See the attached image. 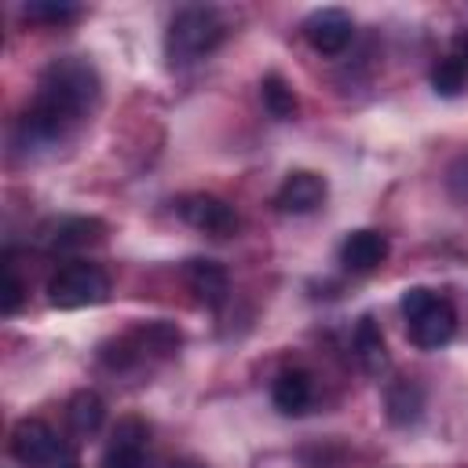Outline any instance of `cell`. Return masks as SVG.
<instances>
[{
    "instance_id": "6",
    "label": "cell",
    "mask_w": 468,
    "mask_h": 468,
    "mask_svg": "<svg viewBox=\"0 0 468 468\" xmlns=\"http://www.w3.org/2000/svg\"><path fill=\"white\" fill-rule=\"evenodd\" d=\"M11 457L22 468H55L62 461V442L48 420L26 417L11 428Z\"/></svg>"
},
{
    "instance_id": "5",
    "label": "cell",
    "mask_w": 468,
    "mask_h": 468,
    "mask_svg": "<svg viewBox=\"0 0 468 468\" xmlns=\"http://www.w3.org/2000/svg\"><path fill=\"white\" fill-rule=\"evenodd\" d=\"M179 329L168 325V322H150V325H139L124 336H117L113 344L102 347V362L113 366V369H124V366H135V362H146V358H168L179 351Z\"/></svg>"
},
{
    "instance_id": "24",
    "label": "cell",
    "mask_w": 468,
    "mask_h": 468,
    "mask_svg": "<svg viewBox=\"0 0 468 468\" xmlns=\"http://www.w3.org/2000/svg\"><path fill=\"white\" fill-rule=\"evenodd\" d=\"M172 468H205V464H197V461H179V464H172Z\"/></svg>"
},
{
    "instance_id": "14",
    "label": "cell",
    "mask_w": 468,
    "mask_h": 468,
    "mask_svg": "<svg viewBox=\"0 0 468 468\" xmlns=\"http://www.w3.org/2000/svg\"><path fill=\"white\" fill-rule=\"evenodd\" d=\"M311 399H314V384H311V373H303V369H285L271 384V402L285 417H300L311 406Z\"/></svg>"
},
{
    "instance_id": "23",
    "label": "cell",
    "mask_w": 468,
    "mask_h": 468,
    "mask_svg": "<svg viewBox=\"0 0 468 468\" xmlns=\"http://www.w3.org/2000/svg\"><path fill=\"white\" fill-rule=\"evenodd\" d=\"M55 468H80V461H77V457H73V453H66V457H62V461H58V464H55Z\"/></svg>"
},
{
    "instance_id": "4",
    "label": "cell",
    "mask_w": 468,
    "mask_h": 468,
    "mask_svg": "<svg viewBox=\"0 0 468 468\" xmlns=\"http://www.w3.org/2000/svg\"><path fill=\"white\" fill-rule=\"evenodd\" d=\"M106 296H110V278L102 267H95L88 260H69L48 282V303L58 311L91 307V303H102Z\"/></svg>"
},
{
    "instance_id": "19",
    "label": "cell",
    "mask_w": 468,
    "mask_h": 468,
    "mask_svg": "<svg viewBox=\"0 0 468 468\" xmlns=\"http://www.w3.org/2000/svg\"><path fill=\"white\" fill-rule=\"evenodd\" d=\"M464 84H468V73H464L450 55H442V58L431 66V88H435L439 95L453 99V95H461V91H464Z\"/></svg>"
},
{
    "instance_id": "2",
    "label": "cell",
    "mask_w": 468,
    "mask_h": 468,
    "mask_svg": "<svg viewBox=\"0 0 468 468\" xmlns=\"http://www.w3.org/2000/svg\"><path fill=\"white\" fill-rule=\"evenodd\" d=\"M402 314H406V333L420 351H439L457 333L453 303L424 285H413L402 292Z\"/></svg>"
},
{
    "instance_id": "12",
    "label": "cell",
    "mask_w": 468,
    "mask_h": 468,
    "mask_svg": "<svg viewBox=\"0 0 468 468\" xmlns=\"http://www.w3.org/2000/svg\"><path fill=\"white\" fill-rule=\"evenodd\" d=\"M388 260V238L380 230H351L340 245V263L351 274H369Z\"/></svg>"
},
{
    "instance_id": "15",
    "label": "cell",
    "mask_w": 468,
    "mask_h": 468,
    "mask_svg": "<svg viewBox=\"0 0 468 468\" xmlns=\"http://www.w3.org/2000/svg\"><path fill=\"white\" fill-rule=\"evenodd\" d=\"M355 355H358L362 369L373 373V377H380L388 369V344H384L380 325L369 314L358 318V325H355Z\"/></svg>"
},
{
    "instance_id": "1",
    "label": "cell",
    "mask_w": 468,
    "mask_h": 468,
    "mask_svg": "<svg viewBox=\"0 0 468 468\" xmlns=\"http://www.w3.org/2000/svg\"><path fill=\"white\" fill-rule=\"evenodd\" d=\"M102 84L84 58H55L44 66L29 106L15 124V146L26 154L66 143L99 106Z\"/></svg>"
},
{
    "instance_id": "21",
    "label": "cell",
    "mask_w": 468,
    "mask_h": 468,
    "mask_svg": "<svg viewBox=\"0 0 468 468\" xmlns=\"http://www.w3.org/2000/svg\"><path fill=\"white\" fill-rule=\"evenodd\" d=\"M22 292H26L22 278L15 274V267H11V263H4V289H0V311H4V314H15V311H18V303H22Z\"/></svg>"
},
{
    "instance_id": "20",
    "label": "cell",
    "mask_w": 468,
    "mask_h": 468,
    "mask_svg": "<svg viewBox=\"0 0 468 468\" xmlns=\"http://www.w3.org/2000/svg\"><path fill=\"white\" fill-rule=\"evenodd\" d=\"M26 18H33V22H66V18H77L80 15V7L77 4H55V0H29L26 7Z\"/></svg>"
},
{
    "instance_id": "17",
    "label": "cell",
    "mask_w": 468,
    "mask_h": 468,
    "mask_svg": "<svg viewBox=\"0 0 468 468\" xmlns=\"http://www.w3.org/2000/svg\"><path fill=\"white\" fill-rule=\"evenodd\" d=\"M388 402V417L391 424H413L420 420V410H424V391L413 384V380H395L384 395Z\"/></svg>"
},
{
    "instance_id": "9",
    "label": "cell",
    "mask_w": 468,
    "mask_h": 468,
    "mask_svg": "<svg viewBox=\"0 0 468 468\" xmlns=\"http://www.w3.org/2000/svg\"><path fill=\"white\" fill-rule=\"evenodd\" d=\"M102 234H106V223L95 219V216H62V219H55V223L44 227L40 241H44L48 252L58 256V252H80V249H91V245L102 241Z\"/></svg>"
},
{
    "instance_id": "16",
    "label": "cell",
    "mask_w": 468,
    "mask_h": 468,
    "mask_svg": "<svg viewBox=\"0 0 468 468\" xmlns=\"http://www.w3.org/2000/svg\"><path fill=\"white\" fill-rule=\"evenodd\" d=\"M102 417H106V406H102V399H99L95 391H77V395L69 399V406H66L69 431L80 435V439L95 435L99 424H102Z\"/></svg>"
},
{
    "instance_id": "8",
    "label": "cell",
    "mask_w": 468,
    "mask_h": 468,
    "mask_svg": "<svg viewBox=\"0 0 468 468\" xmlns=\"http://www.w3.org/2000/svg\"><path fill=\"white\" fill-rule=\"evenodd\" d=\"M146 450H150V424L143 417H121L99 468H146Z\"/></svg>"
},
{
    "instance_id": "11",
    "label": "cell",
    "mask_w": 468,
    "mask_h": 468,
    "mask_svg": "<svg viewBox=\"0 0 468 468\" xmlns=\"http://www.w3.org/2000/svg\"><path fill=\"white\" fill-rule=\"evenodd\" d=\"M325 194H329L325 179H322L318 172L300 168V172H289V176H285V183H282L278 194H274V205H278V212H285V216H307V212H318V208L325 205Z\"/></svg>"
},
{
    "instance_id": "3",
    "label": "cell",
    "mask_w": 468,
    "mask_h": 468,
    "mask_svg": "<svg viewBox=\"0 0 468 468\" xmlns=\"http://www.w3.org/2000/svg\"><path fill=\"white\" fill-rule=\"evenodd\" d=\"M227 37V26L223 18L212 11V7H183L168 33H165V51H168V62L172 66H186V62H197L205 58L208 51H216Z\"/></svg>"
},
{
    "instance_id": "22",
    "label": "cell",
    "mask_w": 468,
    "mask_h": 468,
    "mask_svg": "<svg viewBox=\"0 0 468 468\" xmlns=\"http://www.w3.org/2000/svg\"><path fill=\"white\" fill-rule=\"evenodd\" d=\"M446 55H450L464 73H468V29H461V33L450 40V51H446Z\"/></svg>"
},
{
    "instance_id": "18",
    "label": "cell",
    "mask_w": 468,
    "mask_h": 468,
    "mask_svg": "<svg viewBox=\"0 0 468 468\" xmlns=\"http://www.w3.org/2000/svg\"><path fill=\"white\" fill-rule=\"evenodd\" d=\"M260 95H263V106H267L271 117H278V121L296 117V95H292V88H289L278 73H267V77H263Z\"/></svg>"
},
{
    "instance_id": "13",
    "label": "cell",
    "mask_w": 468,
    "mask_h": 468,
    "mask_svg": "<svg viewBox=\"0 0 468 468\" xmlns=\"http://www.w3.org/2000/svg\"><path fill=\"white\" fill-rule=\"evenodd\" d=\"M183 278H186L190 292H194L205 307H219V303L227 300V292H230V278H227V271H223L216 260H190V263L183 267Z\"/></svg>"
},
{
    "instance_id": "10",
    "label": "cell",
    "mask_w": 468,
    "mask_h": 468,
    "mask_svg": "<svg viewBox=\"0 0 468 468\" xmlns=\"http://www.w3.org/2000/svg\"><path fill=\"white\" fill-rule=\"evenodd\" d=\"M303 37L318 55H340L355 37V22L340 7H322L303 18Z\"/></svg>"
},
{
    "instance_id": "7",
    "label": "cell",
    "mask_w": 468,
    "mask_h": 468,
    "mask_svg": "<svg viewBox=\"0 0 468 468\" xmlns=\"http://www.w3.org/2000/svg\"><path fill=\"white\" fill-rule=\"evenodd\" d=\"M176 212L186 227H194L208 238H230L241 227V216L234 212V205L216 194H186L176 201Z\"/></svg>"
}]
</instances>
